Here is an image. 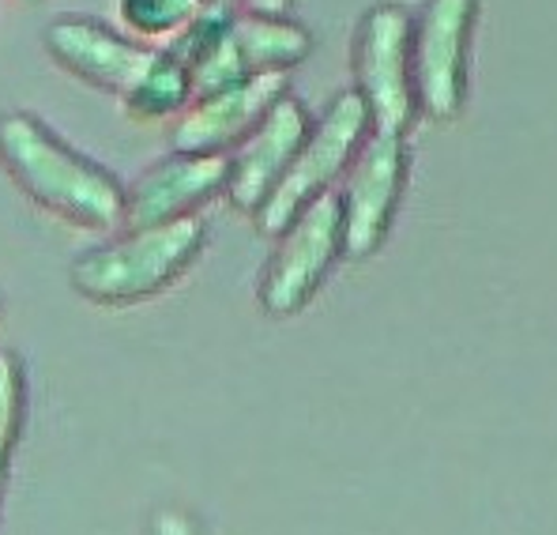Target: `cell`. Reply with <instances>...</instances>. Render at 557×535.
Returning <instances> with one entry per match:
<instances>
[{"instance_id":"obj_1","label":"cell","mask_w":557,"mask_h":535,"mask_svg":"<svg viewBox=\"0 0 557 535\" xmlns=\"http://www.w3.org/2000/svg\"><path fill=\"white\" fill-rule=\"evenodd\" d=\"M0 170L30 204L79 230H121L125 181L30 110L0 113Z\"/></svg>"},{"instance_id":"obj_2","label":"cell","mask_w":557,"mask_h":535,"mask_svg":"<svg viewBox=\"0 0 557 535\" xmlns=\"http://www.w3.org/2000/svg\"><path fill=\"white\" fill-rule=\"evenodd\" d=\"M208 245L200 216L159 227H121L117 238L91 245L69 268V283L95 306H136L177 283Z\"/></svg>"},{"instance_id":"obj_3","label":"cell","mask_w":557,"mask_h":535,"mask_svg":"<svg viewBox=\"0 0 557 535\" xmlns=\"http://www.w3.org/2000/svg\"><path fill=\"white\" fill-rule=\"evenodd\" d=\"M373 133V118L366 110L358 90H339L332 102L321 110V118H313V129L301 139L298 155H294L290 170L275 185V193L264 200V208L257 211V227L264 234H278L290 219H298L313 200L335 193V185L350 170L355 155L362 151V144Z\"/></svg>"},{"instance_id":"obj_4","label":"cell","mask_w":557,"mask_h":535,"mask_svg":"<svg viewBox=\"0 0 557 535\" xmlns=\"http://www.w3.org/2000/svg\"><path fill=\"white\" fill-rule=\"evenodd\" d=\"M350 72L376 133H411L422 110L414 87V15L404 4L381 0L366 8L355 27Z\"/></svg>"},{"instance_id":"obj_5","label":"cell","mask_w":557,"mask_h":535,"mask_svg":"<svg viewBox=\"0 0 557 535\" xmlns=\"http://www.w3.org/2000/svg\"><path fill=\"white\" fill-rule=\"evenodd\" d=\"M482 0H425L414 15L418 110L430 121H456L471 90V46Z\"/></svg>"},{"instance_id":"obj_6","label":"cell","mask_w":557,"mask_h":535,"mask_svg":"<svg viewBox=\"0 0 557 535\" xmlns=\"http://www.w3.org/2000/svg\"><path fill=\"white\" fill-rule=\"evenodd\" d=\"M407 178H411L407 136L373 129L362 151L350 162V170L343 174V189L335 193L343 211V257L366 260L381 250L392 223H396Z\"/></svg>"},{"instance_id":"obj_7","label":"cell","mask_w":557,"mask_h":535,"mask_svg":"<svg viewBox=\"0 0 557 535\" xmlns=\"http://www.w3.org/2000/svg\"><path fill=\"white\" fill-rule=\"evenodd\" d=\"M275 253L260 279V306L272 317H290L313 302L327 271L343 257V211L339 196L313 200L298 219L275 234Z\"/></svg>"},{"instance_id":"obj_8","label":"cell","mask_w":557,"mask_h":535,"mask_svg":"<svg viewBox=\"0 0 557 535\" xmlns=\"http://www.w3.org/2000/svg\"><path fill=\"white\" fill-rule=\"evenodd\" d=\"M42 46L49 61L79 84L98 87L106 95H125V87L139 76L154 49L128 35L125 27L98 20V15H57L46 23Z\"/></svg>"},{"instance_id":"obj_9","label":"cell","mask_w":557,"mask_h":535,"mask_svg":"<svg viewBox=\"0 0 557 535\" xmlns=\"http://www.w3.org/2000/svg\"><path fill=\"white\" fill-rule=\"evenodd\" d=\"M231 155L170 151L125 185L121 227H159L200 216L215 196H226Z\"/></svg>"},{"instance_id":"obj_10","label":"cell","mask_w":557,"mask_h":535,"mask_svg":"<svg viewBox=\"0 0 557 535\" xmlns=\"http://www.w3.org/2000/svg\"><path fill=\"white\" fill-rule=\"evenodd\" d=\"M286 90V76H245L219 90H203L170 121V147L193 155H231Z\"/></svg>"},{"instance_id":"obj_11","label":"cell","mask_w":557,"mask_h":535,"mask_svg":"<svg viewBox=\"0 0 557 535\" xmlns=\"http://www.w3.org/2000/svg\"><path fill=\"white\" fill-rule=\"evenodd\" d=\"M313 129V113L294 90L257 121L249 136L231 151V178H226V196L237 211L257 216L264 200L275 193V185L290 170L294 155H298L301 139Z\"/></svg>"},{"instance_id":"obj_12","label":"cell","mask_w":557,"mask_h":535,"mask_svg":"<svg viewBox=\"0 0 557 535\" xmlns=\"http://www.w3.org/2000/svg\"><path fill=\"white\" fill-rule=\"evenodd\" d=\"M231 35L249 76H290L313 53V35L290 15H264L234 8Z\"/></svg>"},{"instance_id":"obj_13","label":"cell","mask_w":557,"mask_h":535,"mask_svg":"<svg viewBox=\"0 0 557 535\" xmlns=\"http://www.w3.org/2000/svg\"><path fill=\"white\" fill-rule=\"evenodd\" d=\"M193 98H196V90H193V76H188L185 64L177 61L174 53H166V49H154L151 61H147L144 69H139V76L125 87L121 106H125V113L133 121L151 125V121H174Z\"/></svg>"},{"instance_id":"obj_14","label":"cell","mask_w":557,"mask_h":535,"mask_svg":"<svg viewBox=\"0 0 557 535\" xmlns=\"http://www.w3.org/2000/svg\"><path fill=\"white\" fill-rule=\"evenodd\" d=\"M211 0H117L121 27L151 49H166Z\"/></svg>"},{"instance_id":"obj_15","label":"cell","mask_w":557,"mask_h":535,"mask_svg":"<svg viewBox=\"0 0 557 535\" xmlns=\"http://www.w3.org/2000/svg\"><path fill=\"white\" fill-rule=\"evenodd\" d=\"M27 415V369L20 355L0 348V460L12 457Z\"/></svg>"},{"instance_id":"obj_16","label":"cell","mask_w":557,"mask_h":535,"mask_svg":"<svg viewBox=\"0 0 557 535\" xmlns=\"http://www.w3.org/2000/svg\"><path fill=\"white\" fill-rule=\"evenodd\" d=\"M245 12H264V15H290L294 0H237Z\"/></svg>"},{"instance_id":"obj_17","label":"cell","mask_w":557,"mask_h":535,"mask_svg":"<svg viewBox=\"0 0 557 535\" xmlns=\"http://www.w3.org/2000/svg\"><path fill=\"white\" fill-rule=\"evenodd\" d=\"M4 472H8V460H0V498H4Z\"/></svg>"},{"instance_id":"obj_18","label":"cell","mask_w":557,"mask_h":535,"mask_svg":"<svg viewBox=\"0 0 557 535\" xmlns=\"http://www.w3.org/2000/svg\"><path fill=\"white\" fill-rule=\"evenodd\" d=\"M215 4H237V0H215Z\"/></svg>"}]
</instances>
